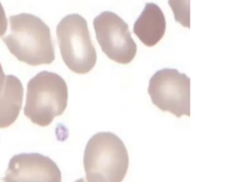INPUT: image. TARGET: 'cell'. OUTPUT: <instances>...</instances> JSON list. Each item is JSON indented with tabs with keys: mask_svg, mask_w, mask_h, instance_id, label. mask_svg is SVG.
<instances>
[{
	"mask_svg": "<svg viewBox=\"0 0 242 182\" xmlns=\"http://www.w3.org/2000/svg\"><path fill=\"white\" fill-rule=\"evenodd\" d=\"M10 31L2 38L10 52L30 66L49 65L55 60L50 28L39 17L30 13L10 16Z\"/></svg>",
	"mask_w": 242,
	"mask_h": 182,
	"instance_id": "1",
	"label": "cell"
},
{
	"mask_svg": "<svg viewBox=\"0 0 242 182\" xmlns=\"http://www.w3.org/2000/svg\"><path fill=\"white\" fill-rule=\"evenodd\" d=\"M8 28V21L2 4L0 3V37H2Z\"/></svg>",
	"mask_w": 242,
	"mask_h": 182,
	"instance_id": "11",
	"label": "cell"
},
{
	"mask_svg": "<svg viewBox=\"0 0 242 182\" xmlns=\"http://www.w3.org/2000/svg\"><path fill=\"white\" fill-rule=\"evenodd\" d=\"M148 94L159 109L176 117L190 116V79L174 68L158 70L149 80Z\"/></svg>",
	"mask_w": 242,
	"mask_h": 182,
	"instance_id": "5",
	"label": "cell"
},
{
	"mask_svg": "<svg viewBox=\"0 0 242 182\" xmlns=\"http://www.w3.org/2000/svg\"><path fill=\"white\" fill-rule=\"evenodd\" d=\"M134 32L148 47H153L163 38L166 32V19L159 6L154 3L146 4L134 23Z\"/></svg>",
	"mask_w": 242,
	"mask_h": 182,
	"instance_id": "8",
	"label": "cell"
},
{
	"mask_svg": "<svg viewBox=\"0 0 242 182\" xmlns=\"http://www.w3.org/2000/svg\"><path fill=\"white\" fill-rule=\"evenodd\" d=\"M67 100L65 80L53 72H39L27 83L24 114L33 123L48 126L65 112Z\"/></svg>",
	"mask_w": 242,
	"mask_h": 182,
	"instance_id": "3",
	"label": "cell"
},
{
	"mask_svg": "<svg viewBox=\"0 0 242 182\" xmlns=\"http://www.w3.org/2000/svg\"><path fill=\"white\" fill-rule=\"evenodd\" d=\"M75 182H87V181H86V179L84 178H79V179L76 180Z\"/></svg>",
	"mask_w": 242,
	"mask_h": 182,
	"instance_id": "13",
	"label": "cell"
},
{
	"mask_svg": "<svg viewBox=\"0 0 242 182\" xmlns=\"http://www.w3.org/2000/svg\"><path fill=\"white\" fill-rule=\"evenodd\" d=\"M94 28L102 51L118 64H129L137 51L128 24L112 11H103L94 19Z\"/></svg>",
	"mask_w": 242,
	"mask_h": 182,
	"instance_id": "6",
	"label": "cell"
},
{
	"mask_svg": "<svg viewBox=\"0 0 242 182\" xmlns=\"http://www.w3.org/2000/svg\"><path fill=\"white\" fill-rule=\"evenodd\" d=\"M87 182H122L129 168V155L123 141L110 132L94 135L83 157Z\"/></svg>",
	"mask_w": 242,
	"mask_h": 182,
	"instance_id": "2",
	"label": "cell"
},
{
	"mask_svg": "<svg viewBox=\"0 0 242 182\" xmlns=\"http://www.w3.org/2000/svg\"><path fill=\"white\" fill-rule=\"evenodd\" d=\"M24 88L14 75H7L0 94V129L10 126L19 116L23 104Z\"/></svg>",
	"mask_w": 242,
	"mask_h": 182,
	"instance_id": "9",
	"label": "cell"
},
{
	"mask_svg": "<svg viewBox=\"0 0 242 182\" xmlns=\"http://www.w3.org/2000/svg\"><path fill=\"white\" fill-rule=\"evenodd\" d=\"M56 32L66 66L78 74L91 71L97 63V52L86 20L76 13L66 15L57 26Z\"/></svg>",
	"mask_w": 242,
	"mask_h": 182,
	"instance_id": "4",
	"label": "cell"
},
{
	"mask_svg": "<svg viewBox=\"0 0 242 182\" xmlns=\"http://www.w3.org/2000/svg\"><path fill=\"white\" fill-rule=\"evenodd\" d=\"M4 182H62V173L48 157L23 153L10 158Z\"/></svg>",
	"mask_w": 242,
	"mask_h": 182,
	"instance_id": "7",
	"label": "cell"
},
{
	"mask_svg": "<svg viewBox=\"0 0 242 182\" xmlns=\"http://www.w3.org/2000/svg\"><path fill=\"white\" fill-rule=\"evenodd\" d=\"M169 4L174 13L175 20L183 27L190 28L189 0H169Z\"/></svg>",
	"mask_w": 242,
	"mask_h": 182,
	"instance_id": "10",
	"label": "cell"
},
{
	"mask_svg": "<svg viewBox=\"0 0 242 182\" xmlns=\"http://www.w3.org/2000/svg\"><path fill=\"white\" fill-rule=\"evenodd\" d=\"M5 78H6V75H5V73H4L2 66H1V64H0V94H1V91H2L3 87H4Z\"/></svg>",
	"mask_w": 242,
	"mask_h": 182,
	"instance_id": "12",
	"label": "cell"
}]
</instances>
